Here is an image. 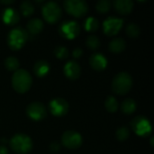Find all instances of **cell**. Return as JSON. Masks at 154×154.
I'll return each mask as SVG.
<instances>
[{
    "instance_id": "cell-1",
    "label": "cell",
    "mask_w": 154,
    "mask_h": 154,
    "mask_svg": "<svg viewBox=\"0 0 154 154\" xmlns=\"http://www.w3.org/2000/svg\"><path fill=\"white\" fill-rule=\"evenodd\" d=\"M31 74L25 69H17L12 76V87L19 94L26 93L32 87Z\"/></svg>"
},
{
    "instance_id": "cell-2",
    "label": "cell",
    "mask_w": 154,
    "mask_h": 154,
    "mask_svg": "<svg viewBox=\"0 0 154 154\" xmlns=\"http://www.w3.org/2000/svg\"><path fill=\"white\" fill-rule=\"evenodd\" d=\"M28 38L29 34L25 29L23 27L14 28L8 32L7 45L12 51H19L25 45Z\"/></svg>"
},
{
    "instance_id": "cell-3",
    "label": "cell",
    "mask_w": 154,
    "mask_h": 154,
    "mask_svg": "<svg viewBox=\"0 0 154 154\" xmlns=\"http://www.w3.org/2000/svg\"><path fill=\"white\" fill-rule=\"evenodd\" d=\"M133 87V78L132 76L125 71H122L116 75L112 81V89L113 91L119 95L124 96L127 94Z\"/></svg>"
},
{
    "instance_id": "cell-4",
    "label": "cell",
    "mask_w": 154,
    "mask_h": 154,
    "mask_svg": "<svg viewBox=\"0 0 154 154\" xmlns=\"http://www.w3.org/2000/svg\"><path fill=\"white\" fill-rule=\"evenodd\" d=\"M10 148L16 153L27 154L32 149V141L27 134H17L11 138Z\"/></svg>"
},
{
    "instance_id": "cell-5",
    "label": "cell",
    "mask_w": 154,
    "mask_h": 154,
    "mask_svg": "<svg viewBox=\"0 0 154 154\" xmlns=\"http://www.w3.org/2000/svg\"><path fill=\"white\" fill-rule=\"evenodd\" d=\"M42 14L48 23L54 24L60 20L62 16V10L58 3L50 1L46 2L42 6Z\"/></svg>"
},
{
    "instance_id": "cell-6",
    "label": "cell",
    "mask_w": 154,
    "mask_h": 154,
    "mask_svg": "<svg viewBox=\"0 0 154 154\" xmlns=\"http://www.w3.org/2000/svg\"><path fill=\"white\" fill-rule=\"evenodd\" d=\"M65 11L73 17L81 18L88 14V5L84 0H66L63 2Z\"/></svg>"
},
{
    "instance_id": "cell-7",
    "label": "cell",
    "mask_w": 154,
    "mask_h": 154,
    "mask_svg": "<svg viewBox=\"0 0 154 154\" xmlns=\"http://www.w3.org/2000/svg\"><path fill=\"white\" fill-rule=\"evenodd\" d=\"M133 131L141 137H148L152 134V125L149 119L143 116H138L131 121Z\"/></svg>"
},
{
    "instance_id": "cell-8",
    "label": "cell",
    "mask_w": 154,
    "mask_h": 154,
    "mask_svg": "<svg viewBox=\"0 0 154 154\" xmlns=\"http://www.w3.org/2000/svg\"><path fill=\"white\" fill-rule=\"evenodd\" d=\"M59 33L64 39L73 40L80 33V25L73 20L64 21L59 26Z\"/></svg>"
},
{
    "instance_id": "cell-9",
    "label": "cell",
    "mask_w": 154,
    "mask_h": 154,
    "mask_svg": "<svg viewBox=\"0 0 154 154\" xmlns=\"http://www.w3.org/2000/svg\"><path fill=\"white\" fill-rule=\"evenodd\" d=\"M82 143L83 139L81 134L76 131H66L61 136V144L69 150L79 148L82 145Z\"/></svg>"
},
{
    "instance_id": "cell-10",
    "label": "cell",
    "mask_w": 154,
    "mask_h": 154,
    "mask_svg": "<svg viewBox=\"0 0 154 154\" xmlns=\"http://www.w3.org/2000/svg\"><path fill=\"white\" fill-rule=\"evenodd\" d=\"M124 26V20L117 17H108L103 23V32L106 36L116 35Z\"/></svg>"
},
{
    "instance_id": "cell-11",
    "label": "cell",
    "mask_w": 154,
    "mask_h": 154,
    "mask_svg": "<svg viewBox=\"0 0 154 154\" xmlns=\"http://www.w3.org/2000/svg\"><path fill=\"white\" fill-rule=\"evenodd\" d=\"M26 115L33 121H42L47 116V110L43 104L32 102L26 107Z\"/></svg>"
},
{
    "instance_id": "cell-12",
    "label": "cell",
    "mask_w": 154,
    "mask_h": 154,
    "mask_svg": "<svg viewBox=\"0 0 154 154\" xmlns=\"http://www.w3.org/2000/svg\"><path fill=\"white\" fill-rule=\"evenodd\" d=\"M69 103L67 100L61 97H56L50 101L49 103V110L51 115L56 117L64 116L69 112Z\"/></svg>"
},
{
    "instance_id": "cell-13",
    "label": "cell",
    "mask_w": 154,
    "mask_h": 154,
    "mask_svg": "<svg viewBox=\"0 0 154 154\" xmlns=\"http://www.w3.org/2000/svg\"><path fill=\"white\" fill-rule=\"evenodd\" d=\"M63 72L66 78H68L69 79L77 80L81 75V68L77 61L69 60L65 64L63 68Z\"/></svg>"
},
{
    "instance_id": "cell-14",
    "label": "cell",
    "mask_w": 154,
    "mask_h": 154,
    "mask_svg": "<svg viewBox=\"0 0 154 154\" xmlns=\"http://www.w3.org/2000/svg\"><path fill=\"white\" fill-rule=\"evenodd\" d=\"M107 60L102 53H94L89 58V64L91 68L97 71H103L107 67Z\"/></svg>"
},
{
    "instance_id": "cell-15",
    "label": "cell",
    "mask_w": 154,
    "mask_h": 154,
    "mask_svg": "<svg viewBox=\"0 0 154 154\" xmlns=\"http://www.w3.org/2000/svg\"><path fill=\"white\" fill-rule=\"evenodd\" d=\"M115 10L121 15H127L131 14L134 4L132 0H115L113 3Z\"/></svg>"
},
{
    "instance_id": "cell-16",
    "label": "cell",
    "mask_w": 154,
    "mask_h": 154,
    "mask_svg": "<svg viewBox=\"0 0 154 154\" xmlns=\"http://www.w3.org/2000/svg\"><path fill=\"white\" fill-rule=\"evenodd\" d=\"M2 20L6 25H15L20 21L19 13L11 7L5 8L2 14Z\"/></svg>"
},
{
    "instance_id": "cell-17",
    "label": "cell",
    "mask_w": 154,
    "mask_h": 154,
    "mask_svg": "<svg viewBox=\"0 0 154 154\" xmlns=\"http://www.w3.org/2000/svg\"><path fill=\"white\" fill-rule=\"evenodd\" d=\"M33 73L38 78H44L50 72V64L45 60H38L33 65Z\"/></svg>"
},
{
    "instance_id": "cell-18",
    "label": "cell",
    "mask_w": 154,
    "mask_h": 154,
    "mask_svg": "<svg viewBox=\"0 0 154 154\" xmlns=\"http://www.w3.org/2000/svg\"><path fill=\"white\" fill-rule=\"evenodd\" d=\"M43 29V22L39 19V18H33L32 20H30L27 23L26 25V31L28 32V34H38L40 33Z\"/></svg>"
},
{
    "instance_id": "cell-19",
    "label": "cell",
    "mask_w": 154,
    "mask_h": 154,
    "mask_svg": "<svg viewBox=\"0 0 154 154\" xmlns=\"http://www.w3.org/2000/svg\"><path fill=\"white\" fill-rule=\"evenodd\" d=\"M126 48V42L123 38H115L113 39L108 45V49L113 53H121Z\"/></svg>"
},
{
    "instance_id": "cell-20",
    "label": "cell",
    "mask_w": 154,
    "mask_h": 154,
    "mask_svg": "<svg viewBox=\"0 0 154 154\" xmlns=\"http://www.w3.org/2000/svg\"><path fill=\"white\" fill-rule=\"evenodd\" d=\"M136 108H137L136 102L132 98L125 99L121 105V110L125 115H132L136 111Z\"/></svg>"
},
{
    "instance_id": "cell-21",
    "label": "cell",
    "mask_w": 154,
    "mask_h": 154,
    "mask_svg": "<svg viewBox=\"0 0 154 154\" xmlns=\"http://www.w3.org/2000/svg\"><path fill=\"white\" fill-rule=\"evenodd\" d=\"M83 26H84V29L87 32H97L98 30V28H99V22L95 17H88L84 22Z\"/></svg>"
},
{
    "instance_id": "cell-22",
    "label": "cell",
    "mask_w": 154,
    "mask_h": 154,
    "mask_svg": "<svg viewBox=\"0 0 154 154\" xmlns=\"http://www.w3.org/2000/svg\"><path fill=\"white\" fill-rule=\"evenodd\" d=\"M34 10L35 7L33 4L30 1H23L20 5V12L25 17L31 16L34 13Z\"/></svg>"
},
{
    "instance_id": "cell-23",
    "label": "cell",
    "mask_w": 154,
    "mask_h": 154,
    "mask_svg": "<svg viewBox=\"0 0 154 154\" xmlns=\"http://www.w3.org/2000/svg\"><path fill=\"white\" fill-rule=\"evenodd\" d=\"M4 64H5V69H6L7 70L13 71V72H14V71H16L17 69H19L18 68H19V66H20L19 60H18L17 58H15L14 56H9V57H7V58L5 60Z\"/></svg>"
},
{
    "instance_id": "cell-24",
    "label": "cell",
    "mask_w": 154,
    "mask_h": 154,
    "mask_svg": "<svg viewBox=\"0 0 154 154\" xmlns=\"http://www.w3.org/2000/svg\"><path fill=\"white\" fill-rule=\"evenodd\" d=\"M125 32H126V34L130 38L135 39V38H138L140 36V34H141V28L137 24L131 23L127 24Z\"/></svg>"
},
{
    "instance_id": "cell-25",
    "label": "cell",
    "mask_w": 154,
    "mask_h": 154,
    "mask_svg": "<svg viewBox=\"0 0 154 154\" xmlns=\"http://www.w3.org/2000/svg\"><path fill=\"white\" fill-rule=\"evenodd\" d=\"M105 106L109 113H116L118 110V102L116 97L109 96L105 101Z\"/></svg>"
},
{
    "instance_id": "cell-26",
    "label": "cell",
    "mask_w": 154,
    "mask_h": 154,
    "mask_svg": "<svg viewBox=\"0 0 154 154\" xmlns=\"http://www.w3.org/2000/svg\"><path fill=\"white\" fill-rule=\"evenodd\" d=\"M86 45L91 51H97L100 47L101 42L98 37H97L96 35H90L86 40Z\"/></svg>"
},
{
    "instance_id": "cell-27",
    "label": "cell",
    "mask_w": 154,
    "mask_h": 154,
    "mask_svg": "<svg viewBox=\"0 0 154 154\" xmlns=\"http://www.w3.org/2000/svg\"><path fill=\"white\" fill-rule=\"evenodd\" d=\"M112 4L109 0H100L96 4V10L100 14H106L111 9Z\"/></svg>"
},
{
    "instance_id": "cell-28",
    "label": "cell",
    "mask_w": 154,
    "mask_h": 154,
    "mask_svg": "<svg viewBox=\"0 0 154 154\" xmlns=\"http://www.w3.org/2000/svg\"><path fill=\"white\" fill-rule=\"evenodd\" d=\"M53 53L56 56V58L59 60H66L67 58H69V50L64 46H57L54 49Z\"/></svg>"
},
{
    "instance_id": "cell-29",
    "label": "cell",
    "mask_w": 154,
    "mask_h": 154,
    "mask_svg": "<svg viewBox=\"0 0 154 154\" xmlns=\"http://www.w3.org/2000/svg\"><path fill=\"white\" fill-rule=\"evenodd\" d=\"M129 136H130V131L127 127H125V126L118 128L116 133V137L120 142H124V141L127 140L129 138Z\"/></svg>"
},
{
    "instance_id": "cell-30",
    "label": "cell",
    "mask_w": 154,
    "mask_h": 154,
    "mask_svg": "<svg viewBox=\"0 0 154 154\" xmlns=\"http://www.w3.org/2000/svg\"><path fill=\"white\" fill-rule=\"evenodd\" d=\"M60 149V144L57 142H53L50 144V151L51 152H53V153H57Z\"/></svg>"
},
{
    "instance_id": "cell-31",
    "label": "cell",
    "mask_w": 154,
    "mask_h": 154,
    "mask_svg": "<svg viewBox=\"0 0 154 154\" xmlns=\"http://www.w3.org/2000/svg\"><path fill=\"white\" fill-rule=\"evenodd\" d=\"M83 54V51L80 49V48H75L73 51H72V56L75 60H79L80 59V57L82 56Z\"/></svg>"
},
{
    "instance_id": "cell-32",
    "label": "cell",
    "mask_w": 154,
    "mask_h": 154,
    "mask_svg": "<svg viewBox=\"0 0 154 154\" xmlns=\"http://www.w3.org/2000/svg\"><path fill=\"white\" fill-rule=\"evenodd\" d=\"M0 154H8V150L4 145H0Z\"/></svg>"
},
{
    "instance_id": "cell-33",
    "label": "cell",
    "mask_w": 154,
    "mask_h": 154,
    "mask_svg": "<svg viewBox=\"0 0 154 154\" xmlns=\"http://www.w3.org/2000/svg\"><path fill=\"white\" fill-rule=\"evenodd\" d=\"M13 3H14V0H0V4H3V5H10Z\"/></svg>"
},
{
    "instance_id": "cell-34",
    "label": "cell",
    "mask_w": 154,
    "mask_h": 154,
    "mask_svg": "<svg viewBox=\"0 0 154 154\" xmlns=\"http://www.w3.org/2000/svg\"><path fill=\"white\" fill-rule=\"evenodd\" d=\"M150 142H151V145H152V147H153L154 143H153V137H152V136L151 137V141H150Z\"/></svg>"
}]
</instances>
